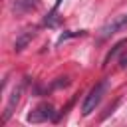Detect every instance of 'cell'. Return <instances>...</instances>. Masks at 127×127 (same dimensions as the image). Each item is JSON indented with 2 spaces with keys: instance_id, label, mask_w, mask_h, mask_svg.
Masks as SVG:
<instances>
[{
  "instance_id": "obj_1",
  "label": "cell",
  "mask_w": 127,
  "mask_h": 127,
  "mask_svg": "<svg viewBox=\"0 0 127 127\" xmlns=\"http://www.w3.org/2000/svg\"><path fill=\"white\" fill-rule=\"evenodd\" d=\"M107 87H109V81H107V79H101L99 83H95V85L89 89V93L85 95L83 105H81V113H83V115H89V113L95 111V107L101 103V99H103Z\"/></svg>"
},
{
  "instance_id": "obj_2",
  "label": "cell",
  "mask_w": 127,
  "mask_h": 127,
  "mask_svg": "<svg viewBox=\"0 0 127 127\" xmlns=\"http://www.w3.org/2000/svg\"><path fill=\"white\" fill-rule=\"evenodd\" d=\"M123 28H127V14L113 16V18H111L107 24H103V26H101L99 36H101V38H109V36H113V34L121 32Z\"/></svg>"
},
{
  "instance_id": "obj_3",
  "label": "cell",
  "mask_w": 127,
  "mask_h": 127,
  "mask_svg": "<svg viewBox=\"0 0 127 127\" xmlns=\"http://www.w3.org/2000/svg\"><path fill=\"white\" fill-rule=\"evenodd\" d=\"M48 119H54V107H52V103H40L28 115L30 123H42V121H48Z\"/></svg>"
},
{
  "instance_id": "obj_4",
  "label": "cell",
  "mask_w": 127,
  "mask_h": 127,
  "mask_svg": "<svg viewBox=\"0 0 127 127\" xmlns=\"http://www.w3.org/2000/svg\"><path fill=\"white\" fill-rule=\"evenodd\" d=\"M22 91H24V85L20 83L18 87H14L12 89V93H10V99H8V103H6V111H4V117H2V121H6L12 113H14V109H16V105H18V101H20V95H22Z\"/></svg>"
},
{
  "instance_id": "obj_5",
  "label": "cell",
  "mask_w": 127,
  "mask_h": 127,
  "mask_svg": "<svg viewBox=\"0 0 127 127\" xmlns=\"http://www.w3.org/2000/svg\"><path fill=\"white\" fill-rule=\"evenodd\" d=\"M34 36H36V28H26V30L16 38V42H14V50H16V52H22V50L32 42Z\"/></svg>"
},
{
  "instance_id": "obj_6",
  "label": "cell",
  "mask_w": 127,
  "mask_h": 127,
  "mask_svg": "<svg viewBox=\"0 0 127 127\" xmlns=\"http://www.w3.org/2000/svg\"><path fill=\"white\" fill-rule=\"evenodd\" d=\"M40 6V0H16L12 4V10L16 14H26V12H32Z\"/></svg>"
},
{
  "instance_id": "obj_7",
  "label": "cell",
  "mask_w": 127,
  "mask_h": 127,
  "mask_svg": "<svg viewBox=\"0 0 127 127\" xmlns=\"http://www.w3.org/2000/svg\"><path fill=\"white\" fill-rule=\"evenodd\" d=\"M125 44H127V40H123V42H119V44H117V46H115V48H113V50H111V52L107 54V58H105V64H103V65H107V64L111 62V58H113V56H115L117 52H121V48H123Z\"/></svg>"
},
{
  "instance_id": "obj_8",
  "label": "cell",
  "mask_w": 127,
  "mask_h": 127,
  "mask_svg": "<svg viewBox=\"0 0 127 127\" xmlns=\"http://www.w3.org/2000/svg\"><path fill=\"white\" fill-rule=\"evenodd\" d=\"M83 34H85V32H67V34H62L60 40H58V44L64 42V40H69V38H73V36H83Z\"/></svg>"
},
{
  "instance_id": "obj_9",
  "label": "cell",
  "mask_w": 127,
  "mask_h": 127,
  "mask_svg": "<svg viewBox=\"0 0 127 127\" xmlns=\"http://www.w3.org/2000/svg\"><path fill=\"white\" fill-rule=\"evenodd\" d=\"M119 67H127V54H123V58L119 60Z\"/></svg>"
},
{
  "instance_id": "obj_10",
  "label": "cell",
  "mask_w": 127,
  "mask_h": 127,
  "mask_svg": "<svg viewBox=\"0 0 127 127\" xmlns=\"http://www.w3.org/2000/svg\"><path fill=\"white\" fill-rule=\"evenodd\" d=\"M60 4H62V0H58V2H56V8H58V6H60Z\"/></svg>"
}]
</instances>
